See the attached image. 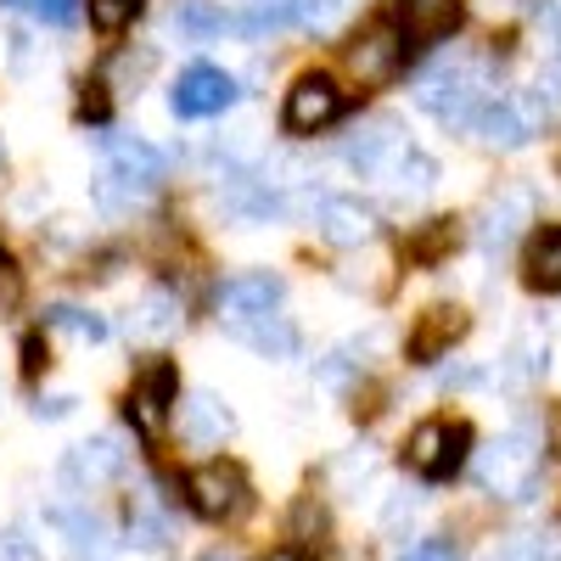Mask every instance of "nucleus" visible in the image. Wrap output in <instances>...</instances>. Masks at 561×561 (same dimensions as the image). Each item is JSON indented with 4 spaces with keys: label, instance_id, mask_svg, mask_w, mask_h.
Masks as SVG:
<instances>
[{
    "label": "nucleus",
    "instance_id": "obj_1",
    "mask_svg": "<svg viewBox=\"0 0 561 561\" xmlns=\"http://www.w3.org/2000/svg\"><path fill=\"white\" fill-rule=\"evenodd\" d=\"M489 102H494V90H489V68L483 62L449 57V62H433L427 73L415 79V107H427L449 129H472Z\"/></svg>",
    "mask_w": 561,
    "mask_h": 561
},
{
    "label": "nucleus",
    "instance_id": "obj_2",
    "mask_svg": "<svg viewBox=\"0 0 561 561\" xmlns=\"http://www.w3.org/2000/svg\"><path fill=\"white\" fill-rule=\"evenodd\" d=\"M539 466H545V438L534 421H517L489 449H478V483L494 500H528L539 489Z\"/></svg>",
    "mask_w": 561,
    "mask_h": 561
},
{
    "label": "nucleus",
    "instance_id": "obj_3",
    "mask_svg": "<svg viewBox=\"0 0 561 561\" xmlns=\"http://www.w3.org/2000/svg\"><path fill=\"white\" fill-rule=\"evenodd\" d=\"M185 500H192V511L203 523H237L253 505V483L237 460H208L185 478Z\"/></svg>",
    "mask_w": 561,
    "mask_h": 561
},
{
    "label": "nucleus",
    "instance_id": "obj_4",
    "mask_svg": "<svg viewBox=\"0 0 561 561\" xmlns=\"http://www.w3.org/2000/svg\"><path fill=\"white\" fill-rule=\"evenodd\" d=\"M466 449H472V427L466 421H421L404 438V466L427 483H444L466 466Z\"/></svg>",
    "mask_w": 561,
    "mask_h": 561
},
{
    "label": "nucleus",
    "instance_id": "obj_5",
    "mask_svg": "<svg viewBox=\"0 0 561 561\" xmlns=\"http://www.w3.org/2000/svg\"><path fill=\"white\" fill-rule=\"evenodd\" d=\"M410 158H415V147H410V135H404L393 118H370V124L348 140V147H343V163H348L359 180H382V185H393Z\"/></svg>",
    "mask_w": 561,
    "mask_h": 561
},
{
    "label": "nucleus",
    "instance_id": "obj_6",
    "mask_svg": "<svg viewBox=\"0 0 561 561\" xmlns=\"http://www.w3.org/2000/svg\"><path fill=\"white\" fill-rule=\"evenodd\" d=\"M280 298H287V280L275 270H248V275H230L219 287V325L225 332H248L264 314H280Z\"/></svg>",
    "mask_w": 561,
    "mask_h": 561
},
{
    "label": "nucleus",
    "instance_id": "obj_7",
    "mask_svg": "<svg viewBox=\"0 0 561 561\" xmlns=\"http://www.w3.org/2000/svg\"><path fill=\"white\" fill-rule=\"evenodd\" d=\"M237 79H230L225 68H214V62H197V68H185L180 79H174V90H169V113L174 118H214V113H225V107H237Z\"/></svg>",
    "mask_w": 561,
    "mask_h": 561
},
{
    "label": "nucleus",
    "instance_id": "obj_8",
    "mask_svg": "<svg viewBox=\"0 0 561 561\" xmlns=\"http://www.w3.org/2000/svg\"><path fill=\"white\" fill-rule=\"evenodd\" d=\"M124 466H129L124 444L113 433H96V438H84V444H73L62 455V483L73 494H96V489H107V483L124 478Z\"/></svg>",
    "mask_w": 561,
    "mask_h": 561
},
{
    "label": "nucleus",
    "instance_id": "obj_9",
    "mask_svg": "<svg viewBox=\"0 0 561 561\" xmlns=\"http://www.w3.org/2000/svg\"><path fill=\"white\" fill-rule=\"evenodd\" d=\"M174 404H180V377H174L169 359H152V365L135 377L129 399H124V410H129V421H135L140 433H163Z\"/></svg>",
    "mask_w": 561,
    "mask_h": 561
},
{
    "label": "nucleus",
    "instance_id": "obj_10",
    "mask_svg": "<svg viewBox=\"0 0 561 561\" xmlns=\"http://www.w3.org/2000/svg\"><path fill=\"white\" fill-rule=\"evenodd\" d=\"M343 113V90L332 73H304L293 90H287V107H280V124H287L293 135H314L325 129Z\"/></svg>",
    "mask_w": 561,
    "mask_h": 561
},
{
    "label": "nucleus",
    "instance_id": "obj_11",
    "mask_svg": "<svg viewBox=\"0 0 561 561\" xmlns=\"http://www.w3.org/2000/svg\"><path fill=\"white\" fill-rule=\"evenodd\" d=\"M348 68L359 84H388L399 68H404V34L393 23H377L365 28L354 45H348Z\"/></svg>",
    "mask_w": 561,
    "mask_h": 561
},
{
    "label": "nucleus",
    "instance_id": "obj_12",
    "mask_svg": "<svg viewBox=\"0 0 561 561\" xmlns=\"http://www.w3.org/2000/svg\"><path fill=\"white\" fill-rule=\"evenodd\" d=\"M314 225L332 248H365L370 237H377V208L359 203V197H320Z\"/></svg>",
    "mask_w": 561,
    "mask_h": 561
},
{
    "label": "nucleus",
    "instance_id": "obj_13",
    "mask_svg": "<svg viewBox=\"0 0 561 561\" xmlns=\"http://www.w3.org/2000/svg\"><path fill=\"white\" fill-rule=\"evenodd\" d=\"M51 528L68 539V550H73L79 561H113V556H118L113 528H107L90 505H51Z\"/></svg>",
    "mask_w": 561,
    "mask_h": 561
},
{
    "label": "nucleus",
    "instance_id": "obj_14",
    "mask_svg": "<svg viewBox=\"0 0 561 561\" xmlns=\"http://www.w3.org/2000/svg\"><path fill=\"white\" fill-rule=\"evenodd\" d=\"M102 152H107V174H113V180L140 185V192H158L163 152H152L140 135H102Z\"/></svg>",
    "mask_w": 561,
    "mask_h": 561
},
{
    "label": "nucleus",
    "instance_id": "obj_15",
    "mask_svg": "<svg viewBox=\"0 0 561 561\" xmlns=\"http://www.w3.org/2000/svg\"><path fill=\"white\" fill-rule=\"evenodd\" d=\"M466 309H455V304H438V309H427L415 320V332H410V343H404V354L415 359V365H433V359H444L460 337H466Z\"/></svg>",
    "mask_w": 561,
    "mask_h": 561
},
{
    "label": "nucleus",
    "instance_id": "obj_16",
    "mask_svg": "<svg viewBox=\"0 0 561 561\" xmlns=\"http://www.w3.org/2000/svg\"><path fill=\"white\" fill-rule=\"evenodd\" d=\"M237 433V415L225 410V399L214 393H192L180 404V438L192 449H225V438Z\"/></svg>",
    "mask_w": 561,
    "mask_h": 561
},
{
    "label": "nucleus",
    "instance_id": "obj_17",
    "mask_svg": "<svg viewBox=\"0 0 561 561\" xmlns=\"http://www.w3.org/2000/svg\"><path fill=\"white\" fill-rule=\"evenodd\" d=\"M466 18L460 0H399V23H404V39L427 45V39H444L455 34Z\"/></svg>",
    "mask_w": 561,
    "mask_h": 561
},
{
    "label": "nucleus",
    "instance_id": "obj_18",
    "mask_svg": "<svg viewBox=\"0 0 561 561\" xmlns=\"http://www.w3.org/2000/svg\"><path fill=\"white\" fill-rule=\"evenodd\" d=\"M528 293H561V225H539L523 253Z\"/></svg>",
    "mask_w": 561,
    "mask_h": 561
},
{
    "label": "nucleus",
    "instance_id": "obj_19",
    "mask_svg": "<svg viewBox=\"0 0 561 561\" xmlns=\"http://www.w3.org/2000/svg\"><path fill=\"white\" fill-rule=\"evenodd\" d=\"M528 219H534V192H500V197L483 208V230H478V237H483L489 253H500Z\"/></svg>",
    "mask_w": 561,
    "mask_h": 561
},
{
    "label": "nucleus",
    "instance_id": "obj_20",
    "mask_svg": "<svg viewBox=\"0 0 561 561\" xmlns=\"http://www.w3.org/2000/svg\"><path fill=\"white\" fill-rule=\"evenodd\" d=\"M180 298L169 293V287H152L147 298L135 304V314H129V332L135 337H147V343H163V337H174L180 332Z\"/></svg>",
    "mask_w": 561,
    "mask_h": 561
},
{
    "label": "nucleus",
    "instance_id": "obj_21",
    "mask_svg": "<svg viewBox=\"0 0 561 561\" xmlns=\"http://www.w3.org/2000/svg\"><path fill=\"white\" fill-rule=\"evenodd\" d=\"M472 129H478V140H489V147H500V152H517L523 140L534 135L528 118H523V107H517V102H505V96H494V102L478 113Z\"/></svg>",
    "mask_w": 561,
    "mask_h": 561
},
{
    "label": "nucleus",
    "instance_id": "obj_22",
    "mask_svg": "<svg viewBox=\"0 0 561 561\" xmlns=\"http://www.w3.org/2000/svg\"><path fill=\"white\" fill-rule=\"evenodd\" d=\"M124 539H129L135 550H163V545H169V517L158 511V500H152V494H135V500H129Z\"/></svg>",
    "mask_w": 561,
    "mask_h": 561
},
{
    "label": "nucleus",
    "instance_id": "obj_23",
    "mask_svg": "<svg viewBox=\"0 0 561 561\" xmlns=\"http://www.w3.org/2000/svg\"><path fill=\"white\" fill-rule=\"evenodd\" d=\"M517 107H523L528 129H545V124H556V118H561V62H556V68H545V73L528 84V96H523Z\"/></svg>",
    "mask_w": 561,
    "mask_h": 561
},
{
    "label": "nucleus",
    "instance_id": "obj_24",
    "mask_svg": "<svg viewBox=\"0 0 561 561\" xmlns=\"http://www.w3.org/2000/svg\"><path fill=\"white\" fill-rule=\"evenodd\" d=\"M242 343L259 348V354H270V359H287V354H298V325L287 314H264L259 325H248V332H242Z\"/></svg>",
    "mask_w": 561,
    "mask_h": 561
},
{
    "label": "nucleus",
    "instance_id": "obj_25",
    "mask_svg": "<svg viewBox=\"0 0 561 561\" xmlns=\"http://www.w3.org/2000/svg\"><path fill=\"white\" fill-rule=\"evenodd\" d=\"M45 325H51V332H68L73 343H107V320L79 309V304H51L45 309Z\"/></svg>",
    "mask_w": 561,
    "mask_h": 561
},
{
    "label": "nucleus",
    "instance_id": "obj_26",
    "mask_svg": "<svg viewBox=\"0 0 561 561\" xmlns=\"http://www.w3.org/2000/svg\"><path fill=\"white\" fill-rule=\"evenodd\" d=\"M280 7H287V23L314 28V34H332V28L348 18L354 0H280Z\"/></svg>",
    "mask_w": 561,
    "mask_h": 561
},
{
    "label": "nucleus",
    "instance_id": "obj_27",
    "mask_svg": "<svg viewBox=\"0 0 561 561\" xmlns=\"http://www.w3.org/2000/svg\"><path fill=\"white\" fill-rule=\"evenodd\" d=\"M174 28H180L185 39H214V34H225V28H237V18H225L219 7H208V0H185V7L174 12Z\"/></svg>",
    "mask_w": 561,
    "mask_h": 561
},
{
    "label": "nucleus",
    "instance_id": "obj_28",
    "mask_svg": "<svg viewBox=\"0 0 561 561\" xmlns=\"http://www.w3.org/2000/svg\"><path fill=\"white\" fill-rule=\"evenodd\" d=\"M460 242V219H427L410 237V259H421V264H433V259H444L449 248Z\"/></svg>",
    "mask_w": 561,
    "mask_h": 561
},
{
    "label": "nucleus",
    "instance_id": "obj_29",
    "mask_svg": "<svg viewBox=\"0 0 561 561\" xmlns=\"http://www.w3.org/2000/svg\"><path fill=\"white\" fill-rule=\"evenodd\" d=\"M135 12H140V0H90V23H96L102 34L129 28V23H135Z\"/></svg>",
    "mask_w": 561,
    "mask_h": 561
},
{
    "label": "nucleus",
    "instance_id": "obj_30",
    "mask_svg": "<svg viewBox=\"0 0 561 561\" xmlns=\"http://www.w3.org/2000/svg\"><path fill=\"white\" fill-rule=\"evenodd\" d=\"M12 7H28L39 23H51V28L79 23V0H12Z\"/></svg>",
    "mask_w": 561,
    "mask_h": 561
},
{
    "label": "nucleus",
    "instance_id": "obj_31",
    "mask_svg": "<svg viewBox=\"0 0 561 561\" xmlns=\"http://www.w3.org/2000/svg\"><path fill=\"white\" fill-rule=\"evenodd\" d=\"M320 534H325V505L314 494H304L293 505V539H320Z\"/></svg>",
    "mask_w": 561,
    "mask_h": 561
},
{
    "label": "nucleus",
    "instance_id": "obj_32",
    "mask_svg": "<svg viewBox=\"0 0 561 561\" xmlns=\"http://www.w3.org/2000/svg\"><path fill=\"white\" fill-rule=\"evenodd\" d=\"M23 309V270L12 259H0V320H12Z\"/></svg>",
    "mask_w": 561,
    "mask_h": 561
},
{
    "label": "nucleus",
    "instance_id": "obj_33",
    "mask_svg": "<svg viewBox=\"0 0 561 561\" xmlns=\"http://www.w3.org/2000/svg\"><path fill=\"white\" fill-rule=\"evenodd\" d=\"M0 561H39V539L28 528H0Z\"/></svg>",
    "mask_w": 561,
    "mask_h": 561
},
{
    "label": "nucleus",
    "instance_id": "obj_34",
    "mask_svg": "<svg viewBox=\"0 0 561 561\" xmlns=\"http://www.w3.org/2000/svg\"><path fill=\"white\" fill-rule=\"evenodd\" d=\"M494 561H561L545 539H517V545H505V550H494Z\"/></svg>",
    "mask_w": 561,
    "mask_h": 561
},
{
    "label": "nucleus",
    "instance_id": "obj_35",
    "mask_svg": "<svg viewBox=\"0 0 561 561\" xmlns=\"http://www.w3.org/2000/svg\"><path fill=\"white\" fill-rule=\"evenodd\" d=\"M399 561H460V550L449 545V539H421L415 550H404Z\"/></svg>",
    "mask_w": 561,
    "mask_h": 561
},
{
    "label": "nucleus",
    "instance_id": "obj_36",
    "mask_svg": "<svg viewBox=\"0 0 561 561\" xmlns=\"http://www.w3.org/2000/svg\"><path fill=\"white\" fill-rule=\"evenodd\" d=\"M45 359H51V354H45V337H39V332H34V337H23V377H28V382L45 370Z\"/></svg>",
    "mask_w": 561,
    "mask_h": 561
},
{
    "label": "nucleus",
    "instance_id": "obj_37",
    "mask_svg": "<svg viewBox=\"0 0 561 561\" xmlns=\"http://www.w3.org/2000/svg\"><path fill=\"white\" fill-rule=\"evenodd\" d=\"M102 90H107V84H84V96H79V113L96 118V124L107 118V96H102Z\"/></svg>",
    "mask_w": 561,
    "mask_h": 561
},
{
    "label": "nucleus",
    "instance_id": "obj_38",
    "mask_svg": "<svg viewBox=\"0 0 561 561\" xmlns=\"http://www.w3.org/2000/svg\"><path fill=\"white\" fill-rule=\"evenodd\" d=\"M68 410H73V399H68V393H57V399H39V404H34V415H39V421H62Z\"/></svg>",
    "mask_w": 561,
    "mask_h": 561
},
{
    "label": "nucleus",
    "instance_id": "obj_39",
    "mask_svg": "<svg viewBox=\"0 0 561 561\" xmlns=\"http://www.w3.org/2000/svg\"><path fill=\"white\" fill-rule=\"evenodd\" d=\"M264 561H309V556H304V550H293V545H287V550H270V556H264Z\"/></svg>",
    "mask_w": 561,
    "mask_h": 561
},
{
    "label": "nucleus",
    "instance_id": "obj_40",
    "mask_svg": "<svg viewBox=\"0 0 561 561\" xmlns=\"http://www.w3.org/2000/svg\"><path fill=\"white\" fill-rule=\"evenodd\" d=\"M203 561H230V556H225V550H214V556H203Z\"/></svg>",
    "mask_w": 561,
    "mask_h": 561
}]
</instances>
